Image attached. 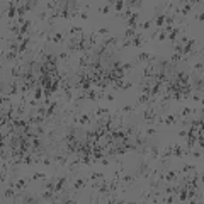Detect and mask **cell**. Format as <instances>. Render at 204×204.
I'll return each mask as SVG.
<instances>
[{
  "instance_id": "5",
  "label": "cell",
  "mask_w": 204,
  "mask_h": 204,
  "mask_svg": "<svg viewBox=\"0 0 204 204\" xmlns=\"http://www.w3.org/2000/svg\"><path fill=\"white\" fill-rule=\"evenodd\" d=\"M85 185H87V179L78 177V179H75V180L71 182V189H73V190H80V189H83Z\"/></svg>"
},
{
  "instance_id": "36",
  "label": "cell",
  "mask_w": 204,
  "mask_h": 204,
  "mask_svg": "<svg viewBox=\"0 0 204 204\" xmlns=\"http://www.w3.org/2000/svg\"><path fill=\"white\" fill-rule=\"evenodd\" d=\"M129 9H131V7H136V9H140V7H143V2H129Z\"/></svg>"
},
{
  "instance_id": "29",
  "label": "cell",
  "mask_w": 204,
  "mask_h": 204,
  "mask_svg": "<svg viewBox=\"0 0 204 204\" xmlns=\"http://www.w3.org/2000/svg\"><path fill=\"white\" fill-rule=\"evenodd\" d=\"M134 111H136V107H134V105H124L123 109H121V112H124V114H133Z\"/></svg>"
},
{
  "instance_id": "26",
  "label": "cell",
  "mask_w": 204,
  "mask_h": 204,
  "mask_svg": "<svg viewBox=\"0 0 204 204\" xmlns=\"http://www.w3.org/2000/svg\"><path fill=\"white\" fill-rule=\"evenodd\" d=\"M111 9H112L111 5H100L99 9H97V12L102 14V15H105V14H109V12H111Z\"/></svg>"
},
{
  "instance_id": "27",
  "label": "cell",
  "mask_w": 204,
  "mask_h": 204,
  "mask_svg": "<svg viewBox=\"0 0 204 204\" xmlns=\"http://www.w3.org/2000/svg\"><path fill=\"white\" fill-rule=\"evenodd\" d=\"M131 15H133V10L129 9V7H126V9H124V12L121 14V19H123V20H128Z\"/></svg>"
},
{
  "instance_id": "23",
  "label": "cell",
  "mask_w": 204,
  "mask_h": 204,
  "mask_svg": "<svg viewBox=\"0 0 204 204\" xmlns=\"http://www.w3.org/2000/svg\"><path fill=\"white\" fill-rule=\"evenodd\" d=\"M102 114H111V111L105 109V107H97V109L94 111V116H95V118H99V116H102Z\"/></svg>"
},
{
  "instance_id": "41",
  "label": "cell",
  "mask_w": 204,
  "mask_h": 204,
  "mask_svg": "<svg viewBox=\"0 0 204 204\" xmlns=\"http://www.w3.org/2000/svg\"><path fill=\"white\" fill-rule=\"evenodd\" d=\"M131 87H133V83H131V82H124V87H123V90H129Z\"/></svg>"
},
{
  "instance_id": "45",
  "label": "cell",
  "mask_w": 204,
  "mask_h": 204,
  "mask_svg": "<svg viewBox=\"0 0 204 204\" xmlns=\"http://www.w3.org/2000/svg\"><path fill=\"white\" fill-rule=\"evenodd\" d=\"M80 17H82L83 20H87V19H89V14H87V12H82V14H80Z\"/></svg>"
},
{
  "instance_id": "24",
  "label": "cell",
  "mask_w": 204,
  "mask_h": 204,
  "mask_svg": "<svg viewBox=\"0 0 204 204\" xmlns=\"http://www.w3.org/2000/svg\"><path fill=\"white\" fill-rule=\"evenodd\" d=\"M112 5H114V9H116V12H123L126 2H123V0H118V2H114Z\"/></svg>"
},
{
  "instance_id": "46",
  "label": "cell",
  "mask_w": 204,
  "mask_h": 204,
  "mask_svg": "<svg viewBox=\"0 0 204 204\" xmlns=\"http://www.w3.org/2000/svg\"><path fill=\"white\" fill-rule=\"evenodd\" d=\"M196 19L199 20V22H202V19H204V14H202V12H201V14L197 15V17H196Z\"/></svg>"
},
{
  "instance_id": "18",
  "label": "cell",
  "mask_w": 204,
  "mask_h": 204,
  "mask_svg": "<svg viewBox=\"0 0 204 204\" xmlns=\"http://www.w3.org/2000/svg\"><path fill=\"white\" fill-rule=\"evenodd\" d=\"M15 187H9V189L4 190V197H7V199H12V197H17V194H15Z\"/></svg>"
},
{
  "instance_id": "4",
  "label": "cell",
  "mask_w": 204,
  "mask_h": 204,
  "mask_svg": "<svg viewBox=\"0 0 204 204\" xmlns=\"http://www.w3.org/2000/svg\"><path fill=\"white\" fill-rule=\"evenodd\" d=\"M53 160H55L56 165L63 167V165H67V163H68V155H67V153H56V155L53 157Z\"/></svg>"
},
{
  "instance_id": "34",
  "label": "cell",
  "mask_w": 204,
  "mask_h": 204,
  "mask_svg": "<svg viewBox=\"0 0 204 204\" xmlns=\"http://www.w3.org/2000/svg\"><path fill=\"white\" fill-rule=\"evenodd\" d=\"M189 155H192V157H194V158H197V160H201V158H202V153H201V152H197V150H194V152H190Z\"/></svg>"
},
{
  "instance_id": "15",
  "label": "cell",
  "mask_w": 204,
  "mask_h": 204,
  "mask_svg": "<svg viewBox=\"0 0 204 204\" xmlns=\"http://www.w3.org/2000/svg\"><path fill=\"white\" fill-rule=\"evenodd\" d=\"M170 100H172L170 94H163V97L160 99V104H158V105H160L162 109H165L167 105H168V102H170Z\"/></svg>"
},
{
  "instance_id": "3",
  "label": "cell",
  "mask_w": 204,
  "mask_h": 204,
  "mask_svg": "<svg viewBox=\"0 0 204 204\" xmlns=\"http://www.w3.org/2000/svg\"><path fill=\"white\" fill-rule=\"evenodd\" d=\"M29 180H31V179H17L15 182H10L9 187H15V189H17V190L20 192V190L26 189V184H27Z\"/></svg>"
},
{
  "instance_id": "44",
  "label": "cell",
  "mask_w": 204,
  "mask_h": 204,
  "mask_svg": "<svg viewBox=\"0 0 204 204\" xmlns=\"http://www.w3.org/2000/svg\"><path fill=\"white\" fill-rule=\"evenodd\" d=\"M105 99L109 100V102H114V95L112 94H105Z\"/></svg>"
},
{
  "instance_id": "38",
  "label": "cell",
  "mask_w": 204,
  "mask_h": 204,
  "mask_svg": "<svg viewBox=\"0 0 204 204\" xmlns=\"http://www.w3.org/2000/svg\"><path fill=\"white\" fill-rule=\"evenodd\" d=\"M46 17H48V10H44V12H39V15H38L39 20H44Z\"/></svg>"
},
{
  "instance_id": "1",
  "label": "cell",
  "mask_w": 204,
  "mask_h": 204,
  "mask_svg": "<svg viewBox=\"0 0 204 204\" xmlns=\"http://www.w3.org/2000/svg\"><path fill=\"white\" fill-rule=\"evenodd\" d=\"M196 44H197V39H189V41H187V43H185L184 46H182V58L187 56V55H189V53L192 51V49H194Z\"/></svg>"
},
{
  "instance_id": "9",
  "label": "cell",
  "mask_w": 204,
  "mask_h": 204,
  "mask_svg": "<svg viewBox=\"0 0 204 204\" xmlns=\"http://www.w3.org/2000/svg\"><path fill=\"white\" fill-rule=\"evenodd\" d=\"M100 44L104 48H109V46H116L118 44V38H114V36H109V38H104L100 41Z\"/></svg>"
},
{
  "instance_id": "19",
  "label": "cell",
  "mask_w": 204,
  "mask_h": 204,
  "mask_svg": "<svg viewBox=\"0 0 204 204\" xmlns=\"http://www.w3.org/2000/svg\"><path fill=\"white\" fill-rule=\"evenodd\" d=\"M152 26H153V20H145V22H138L136 27L143 29V31H146V29H150Z\"/></svg>"
},
{
  "instance_id": "6",
  "label": "cell",
  "mask_w": 204,
  "mask_h": 204,
  "mask_svg": "<svg viewBox=\"0 0 204 204\" xmlns=\"http://www.w3.org/2000/svg\"><path fill=\"white\" fill-rule=\"evenodd\" d=\"M157 60V56L155 55H152V53H140L138 55V61H155Z\"/></svg>"
},
{
  "instance_id": "2",
  "label": "cell",
  "mask_w": 204,
  "mask_h": 204,
  "mask_svg": "<svg viewBox=\"0 0 204 204\" xmlns=\"http://www.w3.org/2000/svg\"><path fill=\"white\" fill-rule=\"evenodd\" d=\"M143 119H145L146 123H153V121H157V111L153 109V107H148V109L143 112Z\"/></svg>"
},
{
  "instance_id": "35",
  "label": "cell",
  "mask_w": 204,
  "mask_h": 204,
  "mask_svg": "<svg viewBox=\"0 0 204 204\" xmlns=\"http://www.w3.org/2000/svg\"><path fill=\"white\" fill-rule=\"evenodd\" d=\"M22 202H36V197L34 196H26L22 199Z\"/></svg>"
},
{
  "instance_id": "7",
  "label": "cell",
  "mask_w": 204,
  "mask_h": 204,
  "mask_svg": "<svg viewBox=\"0 0 204 204\" xmlns=\"http://www.w3.org/2000/svg\"><path fill=\"white\" fill-rule=\"evenodd\" d=\"M138 19H140V14H138V12H133V15H131L128 20H124V22H126V26H128V27H134V29H136Z\"/></svg>"
},
{
  "instance_id": "43",
  "label": "cell",
  "mask_w": 204,
  "mask_h": 204,
  "mask_svg": "<svg viewBox=\"0 0 204 204\" xmlns=\"http://www.w3.org/2000/svg\"><path fill=\"white\" fill-rule=\"evenodd\" d=\"M179 136H180V138H187V129H182V131H179Z\"/></svg>"
},
{
  "instance_id": "37",
  "label": "cell",
  "mask_w": 204,
  "mask_h": 204,
  "mask_svg": "<svg viewBox=\"0 0 204 204\" xmlns=\"http://www.w3.org/2000/svg\"><path fill=\"white\" fill-rule=\"evenodd\" d=\"M192 100H196V102H202V97H201V94H194V95H189Z\"/></svg>"
},
{
  "instance_id": "42",
  "label": "cell",
  "mask_w": 204,
  "mask_h": 204,
  "mask_svg": "<svg viewBox=\"0 0 204 204\" xmlns=\"http://www.w3.org/2000/svg\"><path fill=\"white\" fill-rule=\"evenodd\" d=\"M197 70H202V63H201V61H197L194 65V71H197Z\"/></svg>"
},
{
  "instance_id": "31",
  "label": "cell",
  "mask_w": 204,
  "mask_h": 204,
  "mask_svg": "<svg viewBox=\"0 0 204 204\" xmlns=\"http://www.w3.org/2000/svg\"><path fill=\"white\" fill-rule=\"evenodd\" d=\"M97 34H99V38H104V36L109 34V29H107V27H100V29H97Z\"/></svg>"
},
{
  "instance_id": "25",
  "label": "cell",
  "mask_w": 204,
  "mask_h": 204,
  "mask_svg": "<svg viewBox=\"0 0 204 204\" xmlns=\"http://www.w3.org/2000/svg\"><path fill=\"white\" fill-rule=\"evenodd\" d=\"M174 123H177L175 114H168V116H165V118H163V124H174Z\"/></svg>"
},
{
  "instance_id": "12",
  "label": "cell",
  "mask_w": 204,
  "mask_h": 204,
  "mask_svg": "<svg viewBox=\"0 0 204 204\" xmlns=\"http://www.w3.org/2000/svg\"><path fill=\"white\" fill-rule=\"evenodd\" d=\"M70 60H71V53L70 51H63V53L58 55V61L60 63H68Z\"/></svg>"
},
{
  "instance_id": "28",
  "label": "cell",
  "mask_w": 204,
  "mask_h": 204,
  "mask_svg": "<svg viewBox=\"0 0 204 204\" xmlns=\"http://www.w3.org/2000/svg\"><path fill=\"white\" fill-rule=\"evenodd\" d=\"M31 180H46V174L36 172V174H33V177H31Z\"/></svg>"
},
{
  "instance_id": "11",
  "label": "cell",
  "mask_w": 204,
  "mask_h": 204,
  "mask_svg": "<svg viewBox=\"0 0 204 204\" xmlns=\"http://www.w3.org/2000/svg\"><path fill=\"white\" fill-rule=\"evenodd\" d=\"M194 5H196V2H184V4H182V7H180V14L182 15H187L190 10H192V7H194Z\"/></svg>"
},
{
  "instance_id": "10",
  "label": "cell",
  "mask_w": 204,
  "mask_h": 204,
  "mask_svg": "<svg viewBox=\"0 0 204 204\" xmlns=\"http://www.w3.org/2000/svg\"><path fill=\"white\" fill-rule=\"evenodd\" d=\"M97 43H99V34H97V31H92V33L89 34V46L95 48Z\"/></svg>"
},
{
  "instance_id": "14",
  "label": "cell",
  "mask_w": 204,
  "mask_h": 204,
  "mask_svg": "<svg viewBox=\"0 0 204 204\" xmlns=\"http://www.w3.org/2000/svg\"><path fill=\"white\" fill-rule=\"evenodd\" d=\"M134 36H136V29L134 27H126V31H124L123 38L124 39H133Z\"/></svg>"
},
{
  "instance_id": "33",
  "label": "cell",
  "mask_w": 204,
  "mask_h": 204,
  "mask_svg": "<svg viewBox=\"0 0 204 204\" xmlns=\"http://www.w3.org/2000/svg\"><path fill=\"white\" fill-rule=\"evenodd\" d=\"M143 134H146V136H153V134H157V129H153V128H148L145 129V131H141Z\"/></svg>"
},
{
  "instance_id": "8",
  "label": "cell",
  "mask_w": 204,
  "mask_h": 204,
  "mask_svg": "<svg viewBox=\"0 0 204 204\" xmlns=\"http://www.w3.org/2000/svg\"><path fill=\"white\" fill-rule=\"evenodd\" d=\"M87 123H90V114L89 112H82V114H78V124L77 126H85Z\"/></svg>"
},
{
  "instance_id": "21",
  "label": "cell",
  "mask_w": 204,
  "mask_h": 204,
  "mask_svg": "<svg viewBox=\"0 0 204 204\" xmlns=\"http://www.w3.org/2000/svg\"><path fill=\"white\" fill-rule=\"evenodd\" d=\"M196 170H197V167H196V165H189V163H185V165L184 167H182V174H189V172H196Z\"/></svg>"
},
{
  "instance_id": "39",
  "label": "cell",
  "mask_w": 204,
  "mask_h": 204,
  "mask_svg": "<svg viewBox=\"0 0 204 204\" xmlns=\"http://www.w3.org/2000/svg\"><path fill=\"white\" fill-rule=\"evenodd\" d=\"M41 162H43V165H51V158H49V157H43V160H41Z\"/></svg>"
},
{
  "instance_id": "16",
  "label": "cell",
  "mask_w": 204,
  "mask_h": 204,
  "mask_svg": "<svg viewBox=\"0 0 204 204\" xmlns=\"http://www.w3.org/2000/svg\"><path fill=\"white\" fill-rule=\"evenodd\" d=\"M63 38H65V34L63 33H55L51 36V43H55V44H60L63 41Z\"/></svg>"
},
{
  "instance_id": "22",
  "label": "cell",
  "mask_w": 204,
  "mask_h": 204,
  "mask_svg": "<svg viewBox=\"0 0 204 204\" xmlns=\"http://www.w3.org/2000/svg\"><path fill=\"white\" fill-rule=\"evenodd\" d=\"M165 19H167V14H163V12H162L157 19H153V22L157 24V26H163V24H165Z\"/></svg>"
},
{
  "instance_id": "30",
  "label": "cell",
  "mask_w": 204,
  "mask_h": 204,
  "mask_svg": "<svg viewBox=\"0 0 204 204\" xmlns=\"http://www.w3.org/2000/svg\"><path fill=\"white\" fill-rule=\"evenodd\" d=\"M192 90H197V92H202V77H199V80H196V85Z\"/></svg>"
},
{
  "instance_id": "13",
  "label": "cell",
  "mask_w": 204,
  "mask_h": 204,
  "mask_svg": "<svg viewBox=\"0 0 204 204\" xmlns=\"http://www.w3.org/2000/svg\"><path fill=\"white\" fill-rule=\"evenodd\" d=\"M92 180L102 182V180H105V175L102 174V172H92V174H90V182Z\"/></svg>"
},
{
  "instance_id": "32",
  "label": "cell",
  "mask_w": 204,
  "mask_h": 204,
  "mask_svg": "<svg viewBox=\"0 0 204 204\" xmlns=\"http://www.w3.org/2000/svg\"><path fill=\"white\" fill-rule=\"evenodd\" d=\"M167 36H168V34H167L165 31L162 29L160 33H158V36H157V41H165V39H167Z\"/></svg>"
},
{
  "instance_id": "40",
  "label": "cell",
  "mask_w": 204,
  "mask_h": 204,
  "mask_svg": "<svg viewBox=\"0 0 204 204\" xmlns=\"http://www.w3.org/2000/svg\"><path fill=\"white\" fill-rule=\"evenodd\" d=\"M128 46H131V39H124L123 44H121V48H128Z\"/></svg>"
},
{
  "instance_id": "20",
  "label": "cell",
  "mask_w": 204,
  "mask_h": 204,
  "mask_svg": "<svg viewBox=\"0 0 204 204\" xmlns=\"http://www.w3.org/2000/svg\"><path fill=\"white\" fill-rule=\"evenodd\" d=\"M83 33V29L82 27H78V26H73V27L68 31V36H78V34H82Z\"/></svg>"
},
{
  "instance_id": "17",
  "label": "cell",
  "mask_w": 204,
  "mask_h": 204,
  "mask_svg": "<svg viewBox=\"0 0 204 204\" xmlns=\"http://www.w3.org/2000/svg\"><path fill=\"white\" fill-rule=\"evenodd\" d=\"M138 105H143V104H150V95L148 94H141L140 97H138Z\"/></svg>"
}]
</instances>
